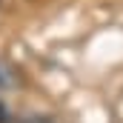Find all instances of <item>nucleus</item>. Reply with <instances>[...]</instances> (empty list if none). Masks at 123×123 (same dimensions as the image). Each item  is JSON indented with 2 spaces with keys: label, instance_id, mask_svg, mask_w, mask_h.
Here are the masks:
<instances>
[{
  "label": "nucleus",
  "instance_id": "obj_1",
  "mask_svg": "<svg viewBox=\"0 0 123 123\" xmlns=\"http://www.w3.org/2000/svg\"><path fill=\"white\" fill-rule=\"evenodd\" d=\"M6 120H9V112H6V106L0 103V123H6Z\"/></svg>",
  "mask_w": 123,
  "mask_h": 123
},
{
  "label": "nucleus",
  "instance_id": "obj_2",
  "mask_svg": "<svg viewBox=\"0 0 123 123\" xmlns=\"http://www.w3.org/2000/svg\"><path fill=\"white\" fill-rule=\"evenodd\" d=\"M26 123H52V120H49V117H29Z\"/></svg>",
  "mask_w": 123,
  "mask_h": 123
},
{
  "label": "nucleus",
  "instance_id": "obj_3",
  "mask_svg": "<svg viewBox=\"0 0 123 123\" xmlns=\"http://www.w3.org/2000/svg\"><path fill=\"white\" fill-rule=\"evenodd\" d=\"M6 83H9V77H6V72L0 69V86H6Z\"/></svg>",
  "mask_w": 123,
  "mask_h": 123
}]
</instances>
